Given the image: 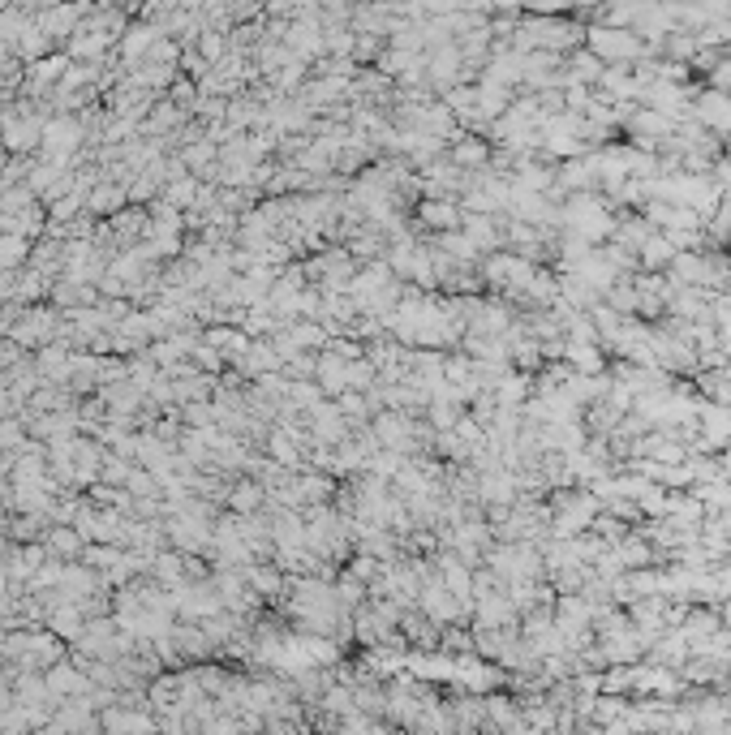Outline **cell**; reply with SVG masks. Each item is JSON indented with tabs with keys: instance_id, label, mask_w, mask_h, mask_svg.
Returning <instances> with one entry per match:
<instances>
[{
	"instance_id": "obj_1",
	"label": "cell",
	"mask_w": 731,
	"mask_h": 735,
	"mask_svg": "<svg viewBox=\"0 0 731 735\" xmlns=\"http://www.w3.org/2000/svg\"><path fill=\"white\" fill-rule=\"evenodd\" d=\"M590 52L602 56V61H633L641 52V39L633 31H624V26H594L590 31Z\"/></svg>"
},
{
	"instance_id": "obj_2",
	"label": "cell",
	"mask_w": 731,
	"mask_h": 735,
	"mask_svg": "<svg viewBox=\"0 0 731 735\" xmlns=\"http://www.w3.org/2000/svg\"><path fill=\"white\" fill-rule=\"evenodd\" d=\"M727 624H731V607H727Z\"/></svg>"
}]
</instances>
